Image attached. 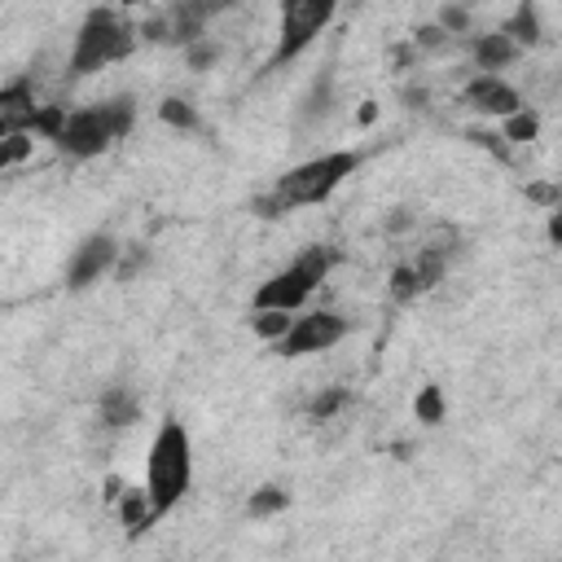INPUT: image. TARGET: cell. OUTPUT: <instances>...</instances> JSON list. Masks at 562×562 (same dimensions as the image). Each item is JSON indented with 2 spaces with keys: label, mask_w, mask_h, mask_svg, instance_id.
<instances>
[{
  "label": "cell",
  "mask_w": 562,
  "mask_h": 562,
  "mask_svg": "<svg viewBox=\"0 0 562 562\" xmlns=\"http://www.w3.org/2000/svg\"><path fill=\"white\" fill-rule=\"evenodd\" d=\"M140 44L136 35V22L123 13V9H88L79 31H75V44H70V61H66V75L70 79H88L123 57H132V48Z\"/></svg>",
  "instance_id": "cell-3"
},
{
  "label": "cell",
  "mask_w": 562,
  "mask_h": 562,
  "mask_svg": "<svg viewBox=\"0 0 562 562\" xmlns=\"http://www.w3.org/2000/svg\"><path fill=\"white\" fill-rule=\"evenodd\" d=\"M347 334H351V321H347V316L316 307V312L294 316V321H290V329L272 342V351H277L281 360H299V356H316V351L338 347Z\"/></svg>",
  "instance_id": "cell-7"
},
{
  "label": "cell",
  "mask_w": 562,
  "mask_h": 562,
  "mask_svg": "<svg viewBox=\"0 0 562 562\" xmlns=\"http://www.w3.org/2000/svg\"><path fill=\"white\" fill-rule=\"evenodd\" d=\"M501 31H505V35H509L518 48H531V44H540V35H544V31H540V9L522 0V4L509 13V22H505Z\"/></svg>",
  "instance_id": "cell-15"
},
{
  "label": "cell",
  "mask_w": 562,
  "mask_h": 562,
  "mask_svg": "<svg viewBox=\"0 0 562 562\" xmlns=\"http://www.w3.org/2000/svg\"><path fill=\"white\" fill-rule=\"evenodd\" d=\"M220 53H224V44L211 40V35H202V40H193V44L184 48V66H189V70H211V66L220 61Z\"/></svg>",
  "instance_id": "cell-22"
},
{
  "label": "cell",
  "mask_w": 562,
  "mask_h": 562,
  "mask_svg": "<svg viewBox=\"0 0 562 562\" xmlns=\"http://www.w3.org/2000/svg\"><path fill=\"white\" fill-rule=\"evenodd\" d=\"M158 119H162L167 127H176V132H198V127H202L198 110H193L184 97H167V101L158 105Z\"/></svg>",
  "instance_id": "cell-19"
},
{
  "label": "cell",
  "mask_w": 562,
  "mask_h": 562,
  "mask_svg": "<svg viewBox=\"0 0 562 562\" xmlns=\"http://www.w3.org/2000/svg\"><path fill=\"white\" fill-rule=\"evenodd\" d=\"M382 228H386V233H404V228H413V215L400 206V211H391V215H386V224H382Z\"/></svg>",
  "instance_id": "cell-29"
},
{
  "label": "cell",
  "mask_w": 562,
  "mask_h": 562,
  "mask_svg": "<svg viewBox=\"0 0 562 562\" xmlns=\"http://www.w3.org/2000/svg\"><path fill=\"white\" fill-rule=\"evenodd\" d=\"M347 404H351V391H347V386H325V391H316V395L307 400V417H312V422H334Z\"/></svg>",
  "instance_id": "cell-18"
},
{
  "label": "cell",
  "mask_w": 562,
  "mask_h": 562,
  "mask_svg": "<svg viewBox=\"0 0 562 562\" xmlns=\"http://www.w3.org/2000/svg\"><path fill=\"white\" fill-rule=\"evenodd\" d=\"M413 413H417V422H426V426H439L443 422V391L430 382V386H422V395H417V404H413Z\"/></svg>",
  "instance_id": "cell-25"
},
{
  "label": "cell",
  "mask_w": 562,
  "mask_h": 562,
  "mask_svg": "<svg viewBox=\"0 0 562 562\" xmlns=\"http://www.w3.org/2000/svg\"><path fill=\"white\" fill-rule=\"evenodd\" d=\"M527 198H531L536 206H544V211H558V206H562L558 184H527Z\"/></svg>",
  "instance_id": "cell-27"
},
{
  "label": "cell",
  "mask_w": 562,
  "mask_h": 562,
  "mask_svg": "<svg viewBox=\"0 0 562 562\" xmlns=\"http://www.w3.org/2000/svg\"><path fill=\"white\" fill-rule=\"evenodd\" d=\"M338 263V255H334V246H303L281 272H272L255 294H250V312H285V316H294L312 294H316V285L329 277V268Z\"/></svg>",
  "instance_id": "cell-5"
},
{
  "label": "cell",
  "mask_w": 562,
  "mask_h": 562,
  "mask_svg": "<svg viewBox=\"0 0 562 562\" xmlns=\"http://www.w3.org/2000/svg\"><path fill=\"white\" fill-rule=\"evenodd\" d=\"M114 509H119V522H123L127 540L145 536V531L158 522V514H154V505H149V492H145L140 483L123 487V492H119V501H114Z\"/></svg>",
  "instance_id": "cell-14"
},
{
  "label": "cell",
  "mask_w": 562,
  "mask_h": 562,
  "mask_svg": "<svg viewBox=\"0 0 562 562\" xmlns=\"http://www.w3.org/2000/svg\"><path fill=\"white\" fill-rule=\"evenodd\" d=\"M386 290H391V299H395V303H413V299H422V290H417V277H413L408 259L391 268V281H386Z\"/></svg>",
  "instance_id": "cell-24"
},
{
  "label": "cell",
  "mask_w": 562,
  "mask_h": 562,
  "mask_svg": "<svg viewBox=\"0 0 562 562\" xmlns=\"http://www.w3.org/2000/svg\"><path fill=\"white\" fill-rule=\"evenodd\" d=\"M119 250H123V246H119L110 233L83 237V241L75 246L70 263H66V285H70V290H88V285L105 281V277L114 272V263H119Z\"/></svg>",
  "instance_id": "cell-8"
},
{
  "label": "cell",
  "mask_w": 562,
  "mask_h": 562,
  "mask_svg": "<svg viewBox=\"0 0 562 562\" xmlns=\"http://www.w3.org/2000/svg\"><path fill=\"white\" fill-rule=\"evenodd\" d=\"M360 162H364L360 149H329V154H316V158L290 167L285 176H277L263 193H255V198H250V211L263 215V220H281V215H290V211H299V206H316V202H325L347 176H356Z\"/></svg>",
  "instance_id": "cell-1"
},
{
  "label": "cell",
  "mask_w": 562,
  "mask_h": 562,
  "mask_svg": "<svg viewBox=\"0 0 562 562\" xmlns=\"http://www.w3.org/2000/svg\"><path fill=\"white\" fill-rule=\"evenodd\" d=\"M540 136V114L531 110V105H522V110H514L509 119H501V140L505 145H527V140H536Z\"/></svg>",
  "instance_id": "cell-16"
},
{
  "label": "cell",
  "mask_w": 562,
  "mask_h": 562,
  "mask_svg": "<svg viewBox=\"0 0 562 562\" xmlns=\"http://www.w3.org/2000/svg\"><path fill=\"white\" fill-rule=\"evenodd\" d=\"M329 114H334V70L325 66V70L307 83V92H303V101H299V110H294V127H299V136L312 132V127H321Z\"/></svg>",
  "instance_id": "cell-12"
},
{
  "label": "cell",
  "mask_w": 562,
  "mask_h": 562,
  "mask_svg": "<svg viewBox=\"0 0 562 562\" xmlns=\"http://www.w3.org/2000/svg\"><path fill=\"white\" fill-rule=\"evenodd\" d=\"M285 505H290V492H285L281 483H263V487H255V492H250L246 514H250V518H277Z\"/></svg>",
  "instance_id": "cell-17"
},
{
  "label": "cell",
  "mask_w": 562,
  "mask_h": 562,
  "mask_svg": "<svg viewBox=\"0 0 562 562\" xmlns=\"http://www.w3.org/2000/svg\"><path fill=\"white\" fill-rule=\"evenodd\" d=\"M140 487L149 492V505H154L158 518L171 514L189 496V487H193V443H189L184 422H176V417H162L158 422V430L149 439L145 483Z\"/></svg>",
  "instance_id": "cell-2"
},
{
  "label": "cell",
  "mask_w": 562,
  "mask_h": 562,
  "mask_svg": "<svg viewBox=\"0 0 562 562\" xmlns=\"http://www.w3.org/2000/svg\"><path fill=\"white\" fill-rule=\"evenodd\" d=\"M66 105H40L35 110V123H31V136H44V140H57L61 127H66Z\"/></svg>",
  "instance_id": "cell-23"
},
{
  "label": "cell",
  "mask_w": 562,
  "mask_h": 562,
  "mask_svg": "<svg viewBox=\"0 0 562 562\" xmlns=\"http://www.w3.org/2000/svg\"><path fill=\"white\" fill-rule=\"evenodd\" d=\"M35 110H40V101H35V83H31V75L4 83V88H0V136L31 132Z\"/></svg>",
  "instance_id": "cell-10"
},
{
  "label": "cell",
  "mask_w": 562,
  "mask_h": 562,
  "mask_svg": "<svg viewBox=\"0 0 562 562\" xmlns=\"http://www.w3.org/2000/svg\"><path fill=\"white\" fill-rule=\"evenodd\" d=\"M290 321H294V316H285V312H250V334L272 347V342L290 329Z\"/></svg>",
  "instance_id": "cell-21"
},
{
  "label": "cell",
  "mask_w": 562,
  "mask_h": 562,
  "mask_svg": "<svg viewBox=\"0 0 562 562\" xmlns=\"http://www.w3.org/2000/svg\"><path fill=\"white\" fill-rule=\"evenodd\" d=\"M461 101L483 119H509L514 110H522V92L501 75H474L461 88Z\"/></svg>",
  "instance_id": "cell-9"
},
{
  "label": "cell",
  "mask_w": 562,
  "mask_h": 562,
  "mask_svg": "<svg viewBox=\"0 0 562 562\" xmlns=\"http://www.w3.org/2000/svg\"><path fill=\"white\" fill-rule=\"evenodd\" d=\"M549 241H553V246L562 241V206H558V211H549Z\"/></svg>",
  "instance_id": "cell-30"
},
{
  "label": "cell",
  "mask_w": 562,
  "mask_h": 562,
  "mask_svg": "<svg viewBox=\"0 0 562 562\" xmlns=\"http://www.w3.org/2000/svg\"><path fill=\"white\" fill-rule=\"evenodd\" d=\"M97 417L105 430H127L132 422H140V395L132 386H105L97 400Z\"/></svg>",
  "instance_id": "cell-13"
},
{
  "label": "cell",
  "mask_w": 562,
  "mask_h": 562,
  "mask_svg": "<svg viewBox=\"0 0 562 562\" xmlns=\"http://www.w3.org/2000/svg\"><path fill=\"white\" fill-rule=\"evenodd\" d=\"M35 154V136L31 132H13V136H0V171H13V167H26V158Z\"/></svg>",
  "instance_id": "cell-20"
},
{
  "label": "cell",
  "mask_w": 562,
  "mask_h": 562,
  "mask_svg": "<svg viewBox=\"0 0 562 562\" xmlns=\"http://www.w3.org/2000/svg\"><path fill=\"white\" fill-rule=\"evenodd\" d=\"M413 44H417V48H426V53H435V48H443V44H448V35H443L435 22H426V26H417Z\"/></svg>",
  "instance_id": "cell-28"
},
{
  "label": "cell",
  "mask_w": 562,
  "mask_h": 562,
  "mask_svg": "<svg viewBox=\"0 0 562 562\" xmlns=\"http://www.w3.org/2000/svg\"><path fill=\"white\" fill-rule=\"evenodd\" d=\"M334 13H338L334 0H285V4H281L277 44H272V53H268V61H263L259 75H272V70H281V66H290L303 48H312L316 35L334 22Z\"/></svg>",
  "instance_id": "cell-6"
},
{
  "label": "cell",
  "mask_w": 562,
  "mask_h": 562,
  "mask_svg": "<svg viewBox=\"0 0 562 562\" xmlns=\"http://www.w3.org/2000/svg\"><path fill=\"white\" fill-rule=\"evenodd\" d=\"M136 123V97L132 92H119L110 101H97V105H83V110H70L66 114V127L61 136L53 140L66 158H97L105 154L114 140H123Z\"/></svg>",
  "instance_id": "cell-4"
},
{
  "label": "cell",
  "mask_w": 562,
  "mask_h": 562,
  "mask_svg": "<svg viewBox=\"0 0 562 562\" xmlns=\"http://www.w3.org/2000/svg\"><path fill=\"white\" fill-rule=\"evenodd\" d=\"M518 53H522V48H518L505 31H483V35L470 40V61H474L479 75H501V70H509V66L518 61Z\"/></svg>",
  "instance_id": "cell-11"
},
{
  "label": "cell",
  "mask_w": 562,
  "mask_h": 562,
  "mask_svg": "<svg viewBox=\"0 0 562 562\" xmlns=\"http://www.w3.org/2000/svg\"><path fill=\"white\" fill-rule=\"evenodd\" d=\"M470 22H474V18H470L465 4H443L439 18H435V26H439L448 40H452V35H470Z\"/></svg>",
  "instance_id": "cell-26"
}]
</instances>
